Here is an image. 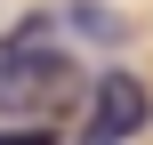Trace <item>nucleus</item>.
<instances>
[{"instance_id": "f257e3e1", "label": "nucleus", "mask_w": 153, "mask_h": 145, "mask_svg": "<svg viewBox=\"0 0 153 145\" xmlns=\"http://www.w3.org/2000/svg\"><path fill=\"white\" fill-rule=\"evenodd\" d=\"M81 81H73V57L48 40V24H24L8 48H0V105L8 113H48L65 105Z\"/></svg>"}, {"instance_id": "f03ea898", "label": "nucleus", "mask_w": 153, "mask_h": 145, "mask_svg": "<svg viewBox=\"0 0 153 145\" xmlns=\"http://www.w3.org/2000/svg\"><path fill=\"white\" fill-rule=\"evenodd\" d=\"M145 121H153V97H145L137 73H97L89 81L81 145H129V137H145Z\"/></svg>"}, {"instance_id": "7ed1b4c3", "label": "nucleus", "mask_w": 153, "mask_h": 145, "mask_svg": "<svg viewBox=\"0 0 153 145\" xmlns=\"http://www.w3.org/2000/svg\"><path fill=\"white\" fill-rule=\"evenodd\" d=\"M0 145H48V137H40V129H32V137H8V129H0Z\"/></svg>"}]
</instances>
